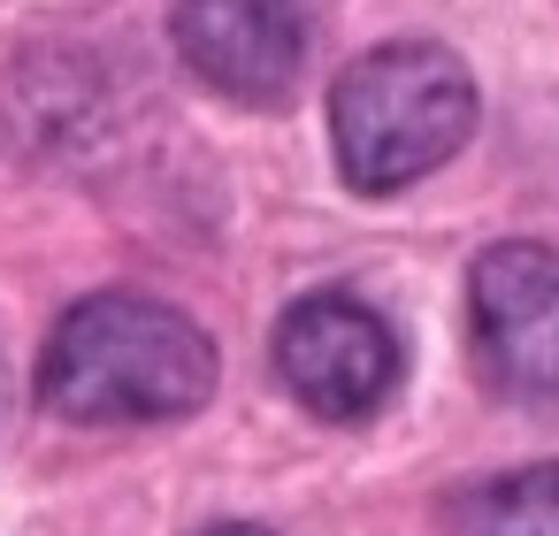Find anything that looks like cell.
Masks as SVG:
<instances>
[{
    "instance_id": "3957f363",
    "label": "cell",
    "mask_w": 559,
    "mask_h": 536,
    "mask_svg": "<svg viewBox=\"0 0 559 536\" xmlns=\"http://www.w3.org/2000/svg\"><path fill=\"white\" fill-rule=\"evenodd\" d=\"M467 322L483 376L506 398L559 414V253L536 238L483 246L467 269Z\"/></svg>"
},
{
    "instance_id": "6da1fadb",
    "label": "cell",
    "mask_w": 559,
    "mask_h": 536,
    "mask_svg": "<svg viewBox=\"0 0 559 536\" xmlns=\"http://www.w3.org/2000/svg\"><path fill=\"white\" fill-rule=\"evenodd\" d=\"M39 398L85 429L185 421L215 398V345L192 314H177L146 291H93L47 337Z\"/></svg>"
},
{
    "instance_id": "5b68a950",
    "label": "cell",
    "mask_w": 559,
    "mask_h": 536,
    "mask_svg": "<svg viewBox=\"0 0 559 536\" xmlns=\"http://www.w3.org/2000/svg\"><path fill=\"white\" fill-rule=\"evenodd\" d=\"M169 39L185 70L238 108H284L307 70L299 0H177Z\"/></svg>"
},
{
    "instance_id": "7a4b0ae2",
    "label": "cell",
    "mask_w": 559,
    "mask_h": 536,
    "mask_svg": "<svg viewBox=\"0 0 559 536\" xmlns=\"http://www.w3.org/2000/svg\"><path fill=\"white\" fill-rule=\"evenodd\" d=\"M475 78L437 39H391L330 85V154L353 192H406L475 131Z\"/></svg>"
},
{
    "instance_id": "277c9868",
    "label": "cell",
    "mask_w": 559,
    "mask_h": 536,
    "mask_svg": "<svg viewBox=\"0 0 559 536\" xmlns=\"http://www.w3.org/2000/svg\"><path fill=\"white\" fill-rule=\"evenodd\" d=\"M276 376L322 421H368L399 391V337L353 291H307L276 322Z\"/></svg>"
},
{
    "instance_id": "52a82bcc",
    "label": "cell",
    "mask_w": 559,
    "mask_h": 536,
    "mask_svg": "<svg viewBox=\"0 0 559 536\" xmlns=\"http://www.w3.org/2000/svg\"><path fill=\"white\" fill-rule=\"evenodd\" d=\"M200 536H276V528H261V521H215V528H200Z\"/></svg>"
},
{
    "instance_id": "8992f818",
    "label": "cell",
    "mask_w": 559,
    "mask_h": 536,
    "mask_svg": "<svg viewBox=\"0 0 559 536\" xmlns=\"http://www.w3.org/2000/svg\"><path fill=\"white\" fill-rule=\"evenodd\" d=\"M444 536H559V460L460 483L444 498Z\"/></svg>"
}]
</instances>
